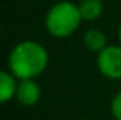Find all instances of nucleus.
Masks as SVG:
<instances>
[{
  "instance_id": "1",
  "label": "nucleus",
  "mask_w": 121,
  "mask_h": 120,
  "mask_svg": "<svg viewBox=\"0 0 121 120\" xmlns=\"http://www.w3.org/2000/svg\"><path fill=\"white\" fill-rule=\"evenodd\" d=\"M9 68L17 78H34L48 65V51L40 43L26 40L15 46L9 54Z\"/></svg>"
},
{
  "instance_id": "7",
  "label": "nucleus",
  "mask_w": 121,
  "mask_h": 120,
  "mask_svg": "<svg viewBox=\"0 0 121 120\" xmlns=\"http://www.w3.org/2000/svg\"><path fill=\"white\" fill-rule=\"evenodd\" d=\"M14 77V74H9L6 71L0 74V102L6 103L9 99H12V96H15L17 85H15Z\"/></svg>"
},
{
  "instance_id": "8",
  "label": "nucleus",
  "mask_w": 121,
  "mask_h": 120,
  "mask_svg": "<svg viewBox=\"0 0 121 120\" xmlns=\"http://www.w3.org/2000/svg\"><path fill=\"white\" fill-rule=\"evenodd\" d=\"M112 114L117 120H121V91L112 100Z\"/></svg>"
},
{
  "instance_id": "3",
  "label": "nucleus",
  "mask_w": 121,
  "mask_h": 120,
  "mask_svg": "<svg viewBox=\"0 0 121 120\" xmlns=\"http://www.w3.org/2000/svg\"><path fill=\"white\" fill-rule=\"evenodd\" d=\"M98 69L109 78H121V46H106L98 52Z\"/></svg>"
},
{
  "instance_id": "9",
  "label": "nucleus",
  "mask_w": 121,
  "mask_h": 120,
  "mask_svg": "<svg viewBox=\"0 0 121 120\" xmlns=\"http://www.w3.org/2000/svg\"><path fill=\"white\" fill-rule=\"evenodd\" d=\"M118 40H120V43H121V25H120V29H118Z\"/></svg>"
},
{
  "instance_id": "4",
  "label": "nucleus",
  "mask_w": 121,
  "mask_h": 120,
  "mask_svg": "<svg viewBox=\"0 0 121 120\" xmlns=\"http://www.w3.org/2000/svg\"><path fill=\"white\" fill-rule=\"evenodd\" d=\"M18 103L23 106H32L40 99V86L32 78H23L17 85V92H15Z\"/></svg>"
},
{
  "instance_id": "5",
  "label": "nucleus",
  "mask_w": 121,
  "mask_h": 120,
  "mask_svg": "<svg viewBox=\"0 0 121 120\" xmlns=\"http://www.w3.org/2000/svg\"><path fill=\"white\" fill-rule=\"evenodd\" d=\"M80 8V14L83 20L94 22L103 14V3L101 0H81V3L78 5Z\"/></svg>"
},
{
  "instance_id": "6",
  "label": "nucleus",
  "mask_w": 121,
  "mask_h": 120,
  "mask_svg": "<svg viewBox=\"0 0 121 120\" xmlns=\"http://www.w3.org/2000/svg\"><path fill=\"white\" fill-rule=\"evenodd\" d=\"M83 42H84L86 48H87L89 51H94V52H100L101 49H104L107 46L104 32H101V31H98V29L86 31L84 37H83Z\"/></svg>"
},
{
  "instance_id": "2",
  "label": "nucleus",
  "mask_w": 121,
  "mask_h": 120,
  "mask_svg": "<svg viewBox=\"0 0 121 120\" xmlns=\"http://www.w3.org/2000/svg\"><path fill=\"white\" fill-rule=\"evenodd\" d=\"M81 20L83 17L77 5L71 2H58L48 11L44 25L49 34L58 39H65L77 31Z\"/></svg>"
}]
</instances>
